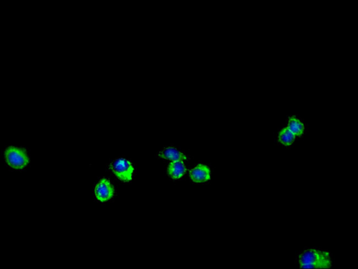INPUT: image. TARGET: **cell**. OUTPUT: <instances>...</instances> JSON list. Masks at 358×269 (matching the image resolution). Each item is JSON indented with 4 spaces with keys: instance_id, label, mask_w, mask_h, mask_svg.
Here are the masks:
<instances>
[{
    "instance_id": "cell-1",
    "label": "cell",
    "mask_w": 358,
    "mask_h": 269,
    "mask_svg": "<svg viewBox=\"0 0 358 269\" xmlns=\"http://www.w3.org/2000/svg\"><path fill=\"white\" fill-rule=\"evenodd\" d=\"M301 268L329 269L333 267V257L327 251L308 249L300 253L297 258Z\"/></svg>"
},
{
    "instance_id": "cell-2",
    "label": "cell",
    "mask_w": 358,
    "mask_h": 269,
    "mask_svg": "<svg viewBox=\"0 0 358 269\" xmlns=\"http://www.w3.org/2000/svg\"><path fill=\"white\" fill-rule=\"evenodd\" d=\"M5 159L7 164L14 169H23L29 162L27 152L19 147L10 146L4 152Z\"/></svg>"
},
{
    "instance_id": "cell-3",
    "label": "cell",
    "mask_w": 358,
    "mask_h": 269,
    "mask_svg": "<svg viewBox=\"0 0 358 269\" xmlns=\"http://www.w3.org/2000/svg\"><path fill=\"white\" fill-rule=\"evenodd\" d=\"M110 169L120 180L129 182L132 179L134 168L132 163L125 159H119L112 162Z\"/></svg>"
},
{
    "instance_id": "cell-4",
    "label": "cell",
    "mask_w": 358,
    "mask_h": 269,
    "mask_svg": "<svg viewBox=\"0 0 358 269\" xmlns=\"http://www.w3.org/2000/svg\"><path fill=\"white\" fill-rule=\"evenodd\" d=\"M97 199L102 202L111 199L114 194V189L108 179L103 178L97 184L94 190Z\"/></svg>"
},
{
    "instance_id": "cell-5",
    "label": "cell",
    "mask_w": 358,
    "mask_h": 269,
    "mask_svg": "<svg viewBox=\"0 0 358 269\" xmlns=\"http://www.w3.org/2000/svg\"><path fill=\"white\" fill-rule=\"evenodd\" d=\"M189 177L194 182H207L210 178V170L206 165L198 164L189 172Z\"/></svg>"
},
{
    "instance_id": "cell-6",
    "label": "cell",
    "mask_w": 358,
    "mask_h": 269,
    "mask_svg": "<svg viewBox=\"0 0 358 269\" xmlns=\"http://www.w3.org/2000/svg\"><path fill=\"white\" fill-rule=\"evenodd\" d=\"M159 156L163 159L172 161H182L187 159L186 155L172 147H168L161 150L159 152Z\"/></svg>"
},
{
    "instance_id": "cell-7",
    "label": "cell",
    "mask_w": 358,
    "mask_h": 269,
    "mask_svg": "<svg viewBox=\"0 0 358 269\" xmlns=\"http://www.w3.org/2000/svg\"><path fill=\"white\" fill-rule=\"evenodd\" d=\"M186 171V166L182 161H172L168 167V174L175 179L181 178Z\"/></svg>"
},
{
    "instance_id": "cell-8",
    "label": "cell",
    "mask_w": 358,
    "mask_h": 269,
    "mask_svg": "<svg viewBox=\"0 0 358 269\" xmlns=\"http://www.w3.org/2000/svg\"><path fill=\"white\" fill-rule=\"evenodd\" d=\"M287 128L290 130L294 134L302 135L304 131V125L299 120L294 117L289 119V124Z\"/></svg>"
},
{
    "instance_id": "cell-9",
    "label": "cell",
    "mask_w": 358,
    "mask_h": 269,
    "mask_svg": "<svg viewBox=\"0 0 358 269\" xmlns=\"http://www.w3.org/2000/svg\"><path fill=\"white\" fill-rule=\"evenodd\" d=\"M294 139L295 134L288 128L283 129L278 137L279 140H280L283 144L286 145L292 144Z\"/></svg>"
}]
</instances>
